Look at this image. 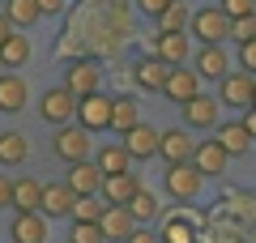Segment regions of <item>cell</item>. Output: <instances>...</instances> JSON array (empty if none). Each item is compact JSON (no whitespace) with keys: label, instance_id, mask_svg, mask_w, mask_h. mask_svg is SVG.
<instances>
[{"label":"cell","instance_id":"cell-1","mask_svg":"<svg viewBox=\"0 0 256 243\" xmlns=\"http://www.w3.org/2000/svg\"><path fill=\"white\" fill-rule=\"evenodd\" d=\"M90 150H94V136L86 132L82 124H60L56 128V136H52V154L56 158H64V162H82V158H90Z\"/></svg>","mask_w":256,"mask_h":243},{"label":"cell","instance_id":"cell-2","mask_svg":"<svg viewBox=\"0 0 256 243\" xmlns=\"http://www.w3.org/2000/svg\"><path fill=\"white\" fill-rule=\"evenodd\" d=\"M73 120L86 128V132H102V128H111V98L102 90H90V94H82L77 98V111H73Z\"/></svg>","mask_w":256,"mask_h":243},{"label":"cell","instance_id":"cell-3","mask_svg":"<svg viewBox=\"0 0 256 243\" xmlns=\"http://www.w3.org/2000/svg\"><path fill=\"white\" fill-rule=\"evenodd\" d=\"M73 111H77V94L68 90V86H52V90L43 94V102H38V116L47 120V124H68L73 120Z\"/></svg>","mask_w":256,"mask_h":243},{"label":"cell","instance_id":"cell-4","mask_svg":"<svg viewBox=\"0 0 256 243\" xmlns=\"http://www.w3.org/2000/svg\"><path fill=\"white\" fill-rule=\"evenodd\" d=\"M201 184H205V175L196 171L192 162H171V166H166V192H171L175 200H192L201 192Z\"/></svg>","mask_w":256,"mask_h":243},{"label":"cell","instance_id":"cell-5","mask_svg":"<svg viewBox=\"0 0 256 243\" xmlns=\"http://www.w3.org/2000/svg\"><path fill=\"white\" fill-rule=\"evenodd\" d=\"M226 30H230V18L218 9V4L192 13V34L201 38V43H222V38H226Z\"/></svg>","mask_w":256,"mask_h":243},{"label":"cell","instance_id":"cell-6","mask_svg":"<svg viewBox=\"0 0 256 243\" xmlns=\"http://www.w3.org/2000/svg\"><path fill=\"white\" fill-rule=\"evenodd\" d=\"M218 102L222 107H252V72H226L218 77Z\"/></svg>","mask_w":256,"mask_h":243},{"label":"cell","instance_id":"cell-7","mask_svg":"<svg viewBox=\"0 0 256 243\" xmlns=\"http://www.w3.org/2000/svg\"><path fill=\"white\" fill-rule=\"evenodd\" d=\"M180 116H184V128H214L218 124V98L196 90L188 102H180Z\"/></svg>","mask_w":256,"mask_h":243},{"label":"cell","instance_id":"cell-8","mask_svg":"<svg viewBox=\"0 0 256 243\" xmlns=\"http://www.w3.org/2000/svg\"><path fill=\"white\" fill-rule=\"evenodd\" d=\"M64 86L82 98V94H90V90H98V86H102V68L94 60H73L68 68H64Z\"/></svg>","mask_w":256,"mask_h":243},{"label":"cell","instance_id":"cell-9","mask_svg":"<svg viewBox=\"0 0 256 243\" xmlns=\"http://www.w3.org/2000/svg\"><path fill=\"white\" fill-rule=\"evenodd\" d=\"M192 72H196V77H210V81L226 77L230 60H226V52H222V43H201V52H196V60H192Z\"/></svg>","mask_w":256,"mask_h":243},{"label":"cell","instance_id":"cell-10","mask_svg":"<svg viewBox=\"0 0 256 243\" xmlns=\"http://www.w3.org/2000/svg\"><path fill=\"white\" fill-rule=\"evenodd\" d=\"M201 90V77L192 68H184V64H171V72H166V81H162V94L171 102H188L192 94Z\"/></svg>","mask_w":256,"mask_h":243},{"label":"cell","instance_id":"cell-11","mask_svg":"<svg viewBox=\"0 0 256 243\" xmlns=\"http://www.w3.org/2000/svg\"><path fill=\"white\" fill-rule=\"evenodd\" d=\"M68 188H73V196H98V184H102V171L94 166L90 158L82 162H68Z\"/></svg>","mask_w":256,"mask_h":243},{"label":"cell","instance_id":"cell-12","mask_svg":"<svg viewBox=\"0 0 256 243\" xmlns=\"http://www.w3.org/2000/svg\"><path fill=\"white\" fill-rule=\"evenodd\" d=\"M150 47H154L158 60H166V64H184V60H188V30H158Z\"/></svg>","mask_w":256,"mask_h":243},{"label":"cell","instance_id":"cell-13","mask_svg":"<svg viewBox=\"0 0 256 243\" xmlns=\"http://www.w3.org/2000/svg\"><path fill=\"white\" fill-rule=\"evenodd\" d=\"M192 136H188V128H166V132H158V154H162L166 158V166H171V162H188L192 158Z\"/></svg>","mask_w":256,"mask_h":243},{"label":"cell","instance_id":"cell-14","mask_svg":"<svg viewBox=\"0 0 256 243\" xmlns=\"http://www.w3.org/2000/svg\"><path fill=\"white\" fill-rule=\"evenodd\" d=\"M141 184H137V175L132 171H120V175H102V184H98V200L102 205H124L132 192H137Z\"/></svg>","mask_w":256,"mask_h":243},{"label":"cell","instance_id":"cell-15","mask_svg":"<svg viewBox=\"0 0 256 243\" xmlns=\"http://www.w3.org/2000/svg\"><path fill=\"white\" fill-rule=\"evenodd\" d=\"M120 136H124L120 145L128 150V158H154V154H158V132L150 124H141V120L128 128V132H120Z\"/></svg>","mask_w":256,"mask_h":243},{"label":"cell","instance_id":"cell-16","mask_svg":"<svg viewBox=\"0 0 256 243\" xmlns=\"http://www.w3.org/2000/svg\"><path fill=\"white\" fill-rule=\"evenodd\" d=\"M188 162L205 175V180H210V175H222V171H226V150H222L218 141H201V145H192V158H188Z\"/></svg>","mask_w":256,"mask_h":243},{"label":"cell","instance_id":"cell-17","mask_svg":"<svg viewBox=\"0 0 256 243\" xmlns=\"http://www.w3.org/2000/svg\"><path fill=\"white\" fill-rule=\"evenodd\" d=\"M13 243H47V218L38 214V209H30V214H18L9 226Z\"/></svg>","mask_w":256,"mask_h":243},{"label":"cell","instance_id":"cell-18","mask_svg":"<svg viewBox=\"0 0 256 243\" xmlns=\"http://www.w3.org/2000/svg\"><path fill=\"white\" fill-rule=\"evenodd\" d=\"M73 188L68 184H43V196H38V214L47 218H68V209H73Z\"/></svg>","mask_w":256,"mask_h":243},{"label":"cell","instance_id":"cell-19","mask_svg":"<svg viewBox=\"0 0 256 243\" xmlns=\"http://www.w3.org/2000/svg\"><path fill=\"white\" fill-rule=\"evenodd\" d=\"M30 90H26V81L18 77V72H0V111L4 116H18L22 107H26Z\"/></svg>","mask_w":256,"mask_h":243},{"label":"cell","instance_id":"cell-20","mask_svg":"<svg viewBox=\"0 0 256 243\" xmlns=\"http://www.w3.org/2000/svg\"><path fill=\"white\" fill-rule=\"evenodd\" d=\"M132 214H128L124 205H107L102 209V218H98V230H102V239H128V230H132Z\"/></svg>","mask_w":256,"mask_h":243},{"label":"cell","instance_id":"cell-21","mask_svg":"<svg viewBox=\"0 0 256 243\" xmlns=\"http://www.w3.org/2000/svg\"><path fill=\"white\" fill-rule=\"evenodd\" d=\"M166 72H171V64H166V60H158V56H146V60L132 68V81H137L141 90H162Z\"/></svg>","mask_w":256,"mask_h":243},{"label":"cell","instance_id":"cell-22","mask_svg":"<svg viewBox=\"0 0 256 243\" xmlns=\"http://www.w3.org/2000/svg\"><path fill=\"white\" fill-rule=\"evenodd\" d=\"M124 209H128V214H132V222H137V226H150V222H154V218H158V209H162V205H158V196H154V192L137 188V192H132V196L124 200Z\"/></svg>","mask_w":256,"mask_h":243},{"label":"cell","instance_id":"cell-23","mask_svg":"<svg viewBox=\"0 0 256 243\" xmlns=\"http://www.w3.org/2000/svg\"><path fill=\"white\" fill-rule=\"evenodd\" d=\"M38 196H43V184L30 180V175H22V180H13V200H9V209L30 214V209H38Z\"/></svg>","mask_w":256,"mask_h":243},{"label":"cell","instance_id":"cell-24","mask_svg":"<svg viewBox=\"0 0 256 243\" xmlns=\"http://www.w3.org/2000/svg\"><path fill=\"white\" fill-rule=\"evenodd\" d=\"M214 141L226 150V158H239V154L252 150V136H248V128H244V124H222V132L214 136Z\"/></svg>","mask_w":256,"mask_h":243},{"label":"cell","instance_id":"cell-25","mask_svg":"<svg viewBox=\"0 0 256 243\" xmlns=\"http://www.w3.org/2000/svg\"><path fill=\"white\" fill-rule=\"evenodd\" d=\"M4 18H9L13 30H26V26H34L43 13H38V0H4Z\"/></svg>","mask_w":256,"mask_h":243},{"label":"cell","instance_id":"cell-26","mask_svg":"<svg viewBox=\"0 0 256 243\" xmlns=\"http://www.w3.org/2000/svg\"><path fill=\"white\" fill-rule=\"evenodd\" d=\"M94 166H98L102 175H120V171H128V166H132V158H128L124 145H102V150L94 154Z\"/></svg>","mask_w":256,"mask_h":243},{"label":"cell","instance_id":"cell-27","mask_svg":"<svg viewBox=\"0 0 256 243\" xmlns=\"http://www.w3.org/2000/svg\"><path fill=\"white\" fill-rule=\"evenodd\" d=\"M26 60H30V38L13 30V34L0 43V64H4V68H22Z\"/></svg>","mask_w":256,"mask_h":243},{"label":"cell","instance_id":"cell-28","mask_svg":"<svg viewBox=\"0 0 256 243\" xmlns=\"http://www.w3.org/2000/svg\"><path fill=\"white\" fill-rule=\"evenodd\" d=\"M26 154H30V145H26V136H22L18 128L0 132V162H4V166H18V162H26Z\"/></svg>","mask_w":256,"mask_h":243},{"label":"cell","instance_id":"cell-29","mask_svg":"<svg viewBox=\"0 0 256 243\" xmlns=\"http://www.w3.org/2000/svg\"><path fill=\"white\" fill-rule=\"evenodd\" d=\"M141 120V111H137V102L128 98V94H120V98H111V128L116 132H128V128Z\"/></svg>","mask_w":256,"mask_h":243},{"label":"cell","instance_id":"cell-30","mask_svg":"<svg viewBox=\"0 0 256 243\" xmlns=\"http://www.w3.org/2000/svg\"><path fill=\"white\" fill-rule=\"evenodd\" d=\"M154 22H158V30H188V4L184 0H171Z\"/></svg>","mask_w":256,"mask_h":243},{"label":"cell","instance_id":"cell-31","mask_svg":"<svg viewBox=\"0 0 256 243\" xmlns=\"http://www.w3.org/2000/svg\"><path fill=\"white\" fill-rule=\"evenodd\" d=\"M102 209H107V205H102L98 196H77L73 209H68V218H73V222H98Z\"/></svg>","mask_w":256,"mask_h":243},{"label":"cell","instance_id":"cell-32","mask_svg":"<svg viewBox=\"0 0 256 243\" xmlns=\"http://www.w3.org/2000/svg\"><path fill=\"white\" fill-rule=\"evenodd\" d=\"M158 243H196V230H192L184 218H171V222L162 226V234H158Z\"/></svg>","mask_w":256,"mask_h":243},{"label":"cell","instance_id":"cell-33","mask_svg":"<svg viewBox=\"0 0 256 243\" xmlns=\"http://www.w3.org/2000/svg\"><path fill=\"white\" fill-rule=\"evenodd\" d=\"M226 38H235V43H248V38H256V13L230 18V30H226Z\"/></svg>","mask_w":256,"mask_h":243},{"label":"cell","instance_id":"cell-34","mask_svg":"<svg viewBox=\"0 0 256 243\" xmlns=\"http://www.w3.org/2000/svg\"><path fill=\"white\" fill-rule=\"evenodd\" d=\"M68 243H107L98 230V222H73V230H68Z\"/></svg>","mask_w":256,"mask_h":243},{"label":"cell","instance_id":"cell-35","mask_svg":"<svg viewBox=\"0 0 256 243\" xmlns=\"http://www.w3.org/2000/svg\"><path fill=\"white\" fill-rule=\"evenodd\" d=\"M239 68H244V72H252V77H256V38L239 43Z\"/></svg>","mask_w":256,"mask_h":243},{"label":"cell","instance_id":"cell-36","mask_svg":"<svg viewBox=\"0 0 256 243\" xmlns=\"http://www.w3.org/2000/svg\"><path fill=\"white\" fill-rule=\"evenodd\" d=\"M226 18H244V13H256V0H222L218 4Z\"/></svg>","mask_w":256,"mask_h":243},{"label":"cell","instance_id":"cell-37","mask_svg":"<svg viewBox=\"0 0 256 243\" xmlns=\"http://www.w3.org/2000/svg\"><path fill=\"white\" fill-rule=\"evenodd\" d=\"M124 243H158V234L150 230V226H132V230H128V239Z\"/></svg>","mask_w":256,"mask_h":243},{"label":"cell","instance_id":"cell-38","mask_svg":"<svg viewBox=\"0 0 256 243\" xmlns=\"http://www.w3.org/2000/svg\"><path fill=\"white\" fill-rule=\"evenodd\" d=\"M166 4H171V0H137V9H141V13H150V18H158Z\"/></svg>","mask_w":256,"mask_h":243},{"label":"cell","instance_id":"cell-39","mask_svg":"<svg viewBox=\"0 0 256 243\" xmlns=\"http://www.w3.org/2000/svg\"><path fill=\"white\" fill-rule=\"evenodd\" d=\"M9 200H13V180L0 175V209H9Z\"/></svg>","mask_w":256,"mask_h":243},{"label":"cell","instance_id":"cell-40","mask_svg":"<svg viewBox=\"0 0 256 243\" xmlns=\"http://www.w3.org/2000/svg\"><path fill=\"white\" fill-rule=\"evenodd\" d=\"M239 124L248 128V136H256V107H244V120Z\"/></svg>","mask_w":256,"mask_h":243},{"label":"cell","instance_id":"cell-41","mask_svg":"<svg viewBox=\"0 0 256 243\" xmlns=\"http://www.w3.org/2000/svg\"><path fill=\"white\" fill-rule=\"evenodd\" d=\"M38 13H64V0H38Z\"/></svg>","mask_w":256,"mask_h":243},{"label":"cell","instance_id":"cell-42","mask_svg":"<svg viewBox=\"0 0 256 243\" xmlns=\"http://www.w3.org/2000/svg\"><path fill=\"white\" fill-rule=\"evenodd\" d=\"M13 34V26H9V18H4V13H0V43H4V38Z\"/></svg>","mask_w":256,"mask_h":243},{"label":"cell","instance_id":"cell-43","mask_svg":"<svg viewBox=\"0 0 256 243\" xmlns=\"http://www.w3.org/2000/svg\"><path fill=\"white\" fill-rule=\"evenodd\" d=\"M252 107H256V77H252Z\"/></svg>","mask_w":256,"mask_h":243}]
</instances>
